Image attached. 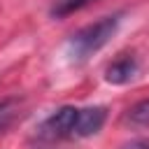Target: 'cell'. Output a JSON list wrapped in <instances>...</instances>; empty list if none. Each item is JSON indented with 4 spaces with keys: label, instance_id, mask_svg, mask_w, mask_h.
I'll use <instances>...</instances> for the list:
<instances>
[{
    "label": "cell",
    "instance_id": "cell-8",
    "mask_svg": "<svg viewBox=\"0 0 149 149\" xmlns=\"http://www.w3.org/2000/svg\"><path fill=\"white\" fill-rule=\"evenodd\" d=\"M123 149H149V140H133V142L126 144Z\"/></svg>",
    "mask_w": 149,
    "mask_h": 149
},
{
    "label": "cell",
    "instance_id": "cell-2",
    "mask_svg": "<svg viewBox=\"0 0 149 149\" xmlns=\"http://www.w3.org/2000/svg\"><path fill=\"white\" fill-rule=\"evenodd\" d=\"M77 112H79V107H72V105L58 107L54 114H49V116L42 121V126L37 128V137L44 140V142H56V140L74 137Z\"/></svg>",
    "mask_w": 149,
    "mask_h": 149
},
{
    "label": "cell",
    "instance_id": "cell-1",
    "mask_svg": "<svg viewBox=\"0 0 149 149\" xmlns=\"http://www.w3.org/2000/svg\"><path fill=\"white\" fill-rule=\"evenodd\" d=\"M121 23V14H109L102 16L84 28H79L77 33L70 35L68 40V54L74 63H84L86 58H91L93 54H98L116 33Z\"/></svg>",
    "mask_w": 149,
    "mask_h": 149
},
{
    "label": "cell",
    "instance_id": "cell-6",
    "mask_svg": "<svg viewBox=\"0 0 149 149\" xmlns=\"http://www.w3.org/2000/svg\"><path fill=\"white\" fill-rule=\"evenodd\" d=\"M93 0H54L51 5V16L54 19H65L79 9H84L86 5H91Z\"/></svg>",
    "mask_w": 149,
    "mask_h": 149
},
{
    "label": "cell",
    "instance_id": "cell-3",
    "mask_svg": "<svg viewBox=\"0 0 149 149\" xmlns=\"http://www.w3.org/2000/svg\"><path fill=\"white\" fill-rule=\"evenodd\" d=\"M107 119L105 107H81L77 112V123H74V137H88L95 135Z\"/></svg>",
    "mask_w": 149,
    "mask_h": 149
},
{
    "label": "cell",
    "instance_id": "cell-4",
    "mask_svg": "<svg viewBox=\"0 0 149 149\" xmlns=\"http://www.w3.org/2000/svg\"><path fill=\"white\" fill-rule=\"evenodd\" d=\"M135 72H137V61H135L133 56H121V58H116L114 63L107 65L105 79H107L109 84L121 86V84H128V81L135 77Z\"/></svg>",
    "mask_w": 149,
    "mask_h": 149
},
{
    "label": "cell",
    "instance_id": "cell-5",
    "mask_svg": "<svg viewBox=\"0 0 149 149\" xmlns=\"http://www.w3.org/2000/svg\"><path fill=\"white\" fill-rule=\"evenodd\" d=\"M21 116V100L19 98H7L0 102V133L14 126V121Z\"/></svg>",
    "mask_w": 149,
    "mask_h": 149
},
{
    "label": "cell",
    "instance_id": "cell-7",
    "mask_svg": "<svg viewBox=\"0 0 149 149\" xmlns=\"http://www.w3.org/2000/svg\"><path fill=\"white\" fill-rule=\"evenodd\" d=\"M126 119H128L133 126H149V98L135 102V105L128 109Z\"/></svg>",
    "mask_w": 149,
    "mask_h": 149
}]
</instances>
